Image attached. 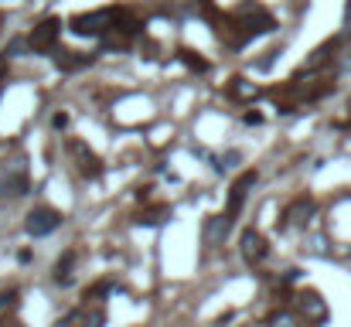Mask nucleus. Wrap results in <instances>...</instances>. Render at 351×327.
I'll list each match as a JSON object with an SVG mask.
<instances>
[{
	"label": "nucleus",
	"mask_w": 351,
	"mask_h": 327,
	"mask_svg": "<svg viewBox=\"0 0 351 327\" xmlns=\"http://www.w3.org/2000/svg\"><path fill=\"white\" fill-rule=\"evenodd\" d=\"M229 228H232V218L226 215H208L205 218V225H202V239H205V245H212V249H219L226 239H229Z\"/></svg>",
	"instance_id": "obj_9"
},
{
	"label": "nucleus",
	"mask_w": 351,
	"mask_h": 327,
	"mask_svg": "<svg viewBox=\"0 0 351 327\" xmlns=\"http://www.w3.org/2000/svg\"><path fill=\"white\" fill-rule=\"evenodd\" d=\"M0 24H3V14H0Z\"/></svg>",
	"instance_id": "obj_32"
},
{
	"label": "nucleus",
	"mask_w": 351,
	"mask_h": 327,
	"mask_svg": "<svg viewBox=\"0 0 351 327\" xmlns=\"http://www.w3.org/2000/svg\"><path fill=\"white\" fill-rule=\"evenodd\" d=\"M239 252H242V259H245L249 266H259V263H266V256H269V242H266L256 228H245V232L239 235Z\"/></svg>",
	"instance_id": "obj_4"
},
{
	"label": "nucleus",
	"mask_w": 351,
	"mask_h": 327,
	"mask_svg": "<svg viewBox=\"0 0 351 327\" xmlns=\"http://www.w3.org/2000/svg\"><path fill=\"white\" fill-rule=\"evenodd\" d=\"M314 215H317V202H314V198H297V202L283 212V228H304Z\"/></svg>",
	"instance_id": "obj_11"
},
{
	"label": "nucleus",
	"mask_w": 351,
	"mask_h": 327,
	"mask_svg": "<svg viewBox=\"0 0 351 327\" xmlns=\"http://www.w3.org/2000/svg\"><path fill=\"white\" fill-rule=\"evenodd\" d=\"M7 324H10V321H3V324H0V327H7Z\"/></svg>",
	"instance_id": "obj_31"
},
{
	"label": "nucleus",
	"mask_w": 351,
	"mask_h": 327,
	"mask_svg": "<svg viewBox=\"0 0 351 327\" xmlns=\"http://www.w3.org/2000/svg\"><path fill=\"white\" fill-rule=\"evenodd\" d=\"M212 164H215V171L222 174V171H229V167H235V164H239V154H235V150H229V154H222V157H215Z\"/></svg>",
	"instance_id": "obj_21"
},
{
	"label": "nucleus",
	"mask_w": 351,
	"mask_h": 327,
	"mask_svg": "<svg viewBox=\"0 0 351 327\" xmlns=\"http://www.w3.org/2000/svg\"><path fill=\"white\" fill-rule=\"evenodd\" d=\"M106 324V317H103V314H99V311H96V314H89V317H86V327H103Z\"/></svg>",
	"instance_id": "obj_25"
},
{
	"label": "nucleus",
	"mask_w": 351,
	"mask_h": 327,
	"mask_svg": "<svg viewBox=\"0 0 351 327\" xmlns=\"http://www.w3.org/2000/svg\"><path fill=\"white\" fill-rule=\"evenodd\" d=\"M62 225V212H55V208H34L31 215L24 218V232L27 235H34V239H41V235H51L55 228Z\"/></svg>",
	"instance_id": "obj_5"
},
{
	"label": "nucleus",
	"mask_w": 351,
	"mask_h": 327,
	"mask_svg": "<svg viewBox=\"0 0 351 327\" xmlns=\"http://www.w3.org/2000/svg\"><path fill=\"white\" fill-rule=\"evenodd\" d=\"M263 96V89L256 86V82H249V79H229V99H235V103H256Z\"/></svg>",
	"instance_id": "obj_15"
},
{
	"label": "nucleus",
	"mask_w": 351,
	"mask_h": 327,
	"mask_svg": "<svg viewBox=\"0 0 351 327\" xmlns=\"http://www.w3.org/2000/svg\"><path fill=\"white\" fill-rule=\"evenodd\" d=\"M307 249H311L314 256H331V239H328L324 232H317V235L307 239Z\"/></svg>",
	"instance_id": "obj_19"
},
{
	"label": "nucleus",
	"mask_w": 351,
	"mask_h": 327,
	"mask_svg": "<svg viewBox=\"0 0 351 327\" xmlns=\"http://www.w3.org/2000/svg\"><path fill=\"white\" fill-rule=\"evenodd\" d=\"M297 311H300L304 317H311L314 324L328 321V304H324V297L314 293V290H304V293L297 297Z\"/></svg>",
	"instance_id": "obj_12"
},
{
	"label": "nucleus",
	"mask_w": 351,
	"mask_h": 327,
	"mask_svg": "<svg viewBox=\"0 0 351 327\" xmlns=\"http://www.w3.org/2000/svg\"><path fill=\"white\" fill-rule=\"evenodd\" d=\"M0 96H3V79H0Z\"/></svg>",
	"instance_id": "obj_30"
},
{
	"label": "nucleus",
	"mask_w": 351,
	"mask_h": 327,
	"mask_svg": "<svg viewBox=\"0 0 351 327\" xmlns=\"http://www.w3.org/2000/svg\"><path fill=\"white\" fill-rule=\"evenodd\" d=\"M300 276H304V269H287V273H283V283H297Z\"/></svg>",
	"instance_id": "obj_26"
},
{
	"label": "nucleus",
	"mask_w": 351,
	"mask_h": 327,
	"mask_svg": "<svg viewBox=\"0 0 351 327\" xmlns=\"http://www.w3.org/2000/svg\"><path fill=\"white\" fill-rule=\"evenodd\" d=\"M256 184V171H245L239 181H235L232 188H229V198H226V215L235 218L242 212V205H245V198H249V188Z\"/></svg>",
	"instance_id": "obj_10"
},
{
	"label": "nucleus",
	"mask_w": 351,
	"mask_h": 327,
	"mask_svg": "<svg viewBox=\"0 0 351 327\" xmlns=\"http://www.w3.org/2000/svg\"><path fill=\"white\" fill-rule=\"evenodd\" d=\"M14 300H17V290H7V293H0V311L14 307Z\"/></svg>",
	"instance_id": "obj_24"
},
{
	"label": "nucleus",
	"mask_w": 351,
	"mask_h": 327,
	"mask_svg": "<svg viewBox=\"0 0 351 327\" xmlns=\"http://www.w3.org/2000/svg\"><path fill=\"white\" fill-rule=\"evenodd\" d=\"M51 123H55V130H62V126H65V123H69V116H65V112H58V116H55V119H51Z\"/></svg>",
	"instance_id": "obj_28"
},
{
	"label": "nucleus",
	"mask_w": 351,
	"mask_h": 327,
	"mask_svg": "<svg viewBox=\"0 0 351 327\" xmlns=\"http://www.w3.org/2000/svg\"><path fill=\"white\" fill-rule=\"evenodd\" d=\"M69 147H72V154L79 157V171H82L86 178H99V174H103V164H99V157H96V154H93V150H89L82 140H72Z\"/></svg>",
	"instance_id": "obj_14"
},
{
	"label": "nucleus",
	"mask_w": 351,
	"mask_h": 327,
	"mask_svg": "<svg viewBox=\"0 0 351 327\" xmlns=\"http://www.w3.org/2000/svg\"><path fill=\"white\" fill-rule=\"evenodd\" d=\"M266 327H300V317L293 311H276V314H269Z\"/></svg>",
	"instance_id": "obj_18"
},
{
	"label": "nucleus",
	"mask_w": 351,
	"mask_h": 327,
	"mask_svg": "<svg viewBox=\"0 0 351 327\" xmlns=\"http://www.w3.org/2000/svg\"><path fill=\"white\" fill-rule=\"evenodd\" d=\"M140 34H143V24H140V21H133V17L123 10L117 21L99 34V41H103V48H106V51H123V48H130Z\"/></svg>",
	"instance_id": "obj_2"
},
{
	"label": "nucleus",
	"mask_w": 351,
	"mask_h": 327,
	"mask_svg": "<svg viewBox=\"0 0 351 327\" xmlns=\"http://www.w3.org/2000/svg\"><path fill=\"white\" fill-rule=\"evenodd\" d=\"M178 58H181V62H184L191 72H208V62H205V58H198L195 51H181Z\"/></svg>",
	"instance_id": "obj_20"
},
{
	"label": "nucleus",
	"mask_w": 351,
	"mask_h": 327,
	"mask_svg": "<svg viewBox=\"0 0 351 327\" xmlns=\"http://www.w3.org/2000/svg\"><path fill=\"white\" fill-rule=\"evenodd\" d=\"M96 62V55H86V51H58L55 55V65L62 72H79V69H89Z\"/></svg>",
	"instance_id": "obj_16"
},
{
	"label": "nucleus",
	"mask_w": 351,
	"mask_h": 327,
	"mask_svg": "<svg viewBox=\"0 0 351 327\" xmlns=\"http://www.w3.org/2000/svg\"><path fill=\"white\" fill-rule=\"evenodd\" d=\"M269 31H276V17L266 14L259 3L245 0V3L235 7V38H232L235 48H242V45H249L252 38L269 34Z\"/></svg>",
	"instance_id": "obj_1"
},
{
	"label": "nucleus",
	"mask_w": 351,
	"mask_h": 327,
	"mask_svg": "<svg viewBox=\"0 0 351 327\" xmlns=\"http://www.w3.org/2000/svg\"><path fill=\"white\" fill-rule=\"evenodd\" d=\"M167 215H171L167 208H154V212H147V215L140 218V221H143V225H160V221H164Z\"/></svg>",
	"instance_id": "obj_22"
},
{
	"label": "nucleus",
	"mask_w": 351,
	"mask_h": 327,
	"mask_svg": "<svg viewBox=\"0 0 351 327\" xmlns=\"http://www.w3.org/2000/svg\"><path fill=\"white\" fill-rule=\"evenodd\" d=\"M0 79H7V55H0Z\"/></svg>",
	"instance_id": "obj_29"
},
{
	"label": "nucleus",
	"mask_w": 351,
	"mask_h": 327,
	"mask_svg": "<svg viewBox=\"0 0 351 327\" xmlns=\"http://www.w3.org/2000/svg\"><path fill=\"white\" fill-rule=\"evenodd\" d=\"M58 34H62V21H58V17H45V21L31 31L27 48H31V51H51L55 41H58Z\"/></svg>",
	"instance_id": "obj_7"
},
{
	"label": "nucleus",
	"mask_w": 351,
	"mask_h": 327,
	"mask_svg": "<svg viewBox=\"0 0 351 327\" xmlns=\"http://www.w3.org/2000/svg\"><path fill=\"white\" fill-rule=\"evenodd\" d=\"M119 14H123V7H110V10H89V14H75L72 17V34H79V38H93V34H103L113 21H117Z\"/></svg>",
	"instance_id": "obj_3"
},
{
	"label": "nucleus",
	"mask_w": 351,
	"mask_h": 327,
	"mask_svg": "<svg viewBox=\"0 0 351 327\" xmlns=\"http://www.w3.org/2000/svg\"><path fill=\"white\" fill-rule=\"evenodd\" d=\"M24 51H27V41H21V38H14V41H10V48H7L3 55L10 58V55H24Z\"/></svg>",
	"instance_id": "obj_23"
},
{
	"label": "nucleus",
	"mask_w": 351,
	"mask_h": 327,
	"mask_svg": "<svg viewBox=\"0 0 351 327\" xmlns=\"http://www.w3.org/2000/svg\"><path fill=\"white\" fill-rule=\"evenodd\" d=\"M345 34H351V0H348V7H345V27H341Z\"/></svg>",
	"instance_id": "obj_27"
},
{
	"label": "nucleus",
	"mask_w": 351,
	"mask_h": 327,
	"mask_svg": "<svg viewBox=\"0 0 351 327\" xmlns=\"http://www.w3.org/2000/svg\"><path fill=\"white\" fill-rule=\"evenodd\" d=\"M72 266H75V252L69 249V252L58 259V266H55V283H58V287H69V283H72Z\"/></svg>",
	"instance_id": "obj_17"
},
{
	"label": "nucleus",
	"mask_w": 351,
	"mask_h": 327,
	"mask_svg": "<svg viewBox=\"0 0 351 327\" xmlns=\"http://www.w3.org/2000/svg\"><path fill=\"white\" fill-rule=\"evenodd\" d=\"M21 195H27V171H24V160H10V167L0 178V202L21 198Z\"/></svg>",
	"instance_id": "obj_6"
},
{
	"label": "nucleus",
	"mask_w": 351,
	"mask_h": 327,
	"mask_svg": "<svg viewBox=\"0 0 351 327\" xmlns=\"http://www.w3.org/2000/svg\"><path fill=\"white\" fill-rule=\"evenodd\" d=\"M348 126H351V119H348Z\"/></svg>",
	"instance_id": "obj_33"
},
{
	"label": "nucleus",
	"mask_w": 351,
	"mask_h": 327,
	"mask_svg": "<svg viewBox=\"0 0 351 327\" xmlns=\"http://www.w3.org/2000/svg\"><path fill=\"white\" fill-rule=\"evenodd\" d=\"M290 93H293V99H297V103H314V99H324V96H331V93H335V79H314V82L297 79Z\"/></svg>",
	"instance_id": "obj_8"
},
{
	"label": "nucleus",
	"mask_w": 351,
	"mask_h": 327,
	"mask_svg": "<svg viewBox=\"0 0 351 327\" xmlns=\"http://www.w3.org/2000/svg\"><path fill=\"white\" fill-rule=\"evenodd\" d=\"M338 48H341V38H328L324 45H317V48L311 51V58L304 62V72H314V69H324V65H331Z\"/></svg>",
	"instance_id": "obj_13"
}]
</instances>
